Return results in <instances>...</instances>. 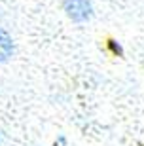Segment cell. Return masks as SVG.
Segmentation results:
<instances>
[{"mask_svg": "<svg viewBox=\"0 0 144 146\" xmlns=\"http://www.w3.org/2000/svg\"><path fill=\"white\" fill-rule=\"evenodd\" d=\"M66 15L76 23H84L93 15V6L89 0H64Z\"/></svg>", "mask_w": 144, "mask_h": 146, "instance_id": "1", "label": "cell"}, {"mask_svg": "<svg viewBox=\"0 0 144 146\" xmlns=\"http://www.w3.org/2000/svg\"><path fill=\"white\" fill-rule=\"evenodd\" d=\"M13 53V40L6 31L0 29V63L8 61Z\"/></svg>", "mask_w": 144, "mask_h": 146, "instance_id": "2", "label": "cell"}, {"mask_svg": "<svg viewBox=\"0 0 144 146\" xmlns=\"http://www.w3.org/2000/svg\"><path fill=\"white\" fill-rule=\"evenodd\" d=\"M108 48H110V51H112L114 55H123V49L119 44H116L114 40H108Z\"/></svg>", "mask_w": 144, "mask_h": 146, "instance_id": "3", "label": "cell"}]
</instances>
